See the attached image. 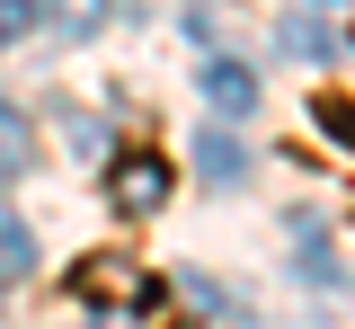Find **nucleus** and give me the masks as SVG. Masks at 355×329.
Returning a JSON list of instances; mask_svg holds the SVG:
<instances>
[{"label":"nucleus","instance_id":"7","mask_svg":"<svg viewBox=\"0 0 355 329\" xmlns=\"http://www.w3.org/2000/svg\"><path fill=\"white\" fill-rule=\"evenodd\" d=\"M311 125H320V134H338V142L355 151V107H347L338 90H311Z\"/></svg>","mask_w":355,"mask_h":329},{"label":"nucleus","instance_id":"2","mask_svg":"<svg viewBox=\"0 0 355 329\" xmlns=\"http://www.w3.org/2000/svg\"><path fill=\"white\" fill-rule=\"evenodd\" d=\"M169 160L160 151H125V160H107V205L125 214V223H142V214H160L169 205Z\"/></svg>","mask_w":355,"mask_h":329},{"label":"nucleus","instance_id":"8","mask_svg":"<svg viewBox=\"0 0 355 329\" xmlns=\"http://www.w3.org/2000/svg\"><path fill=\"white\" fill-rule=\"evenodd\" d=\"M27 267H36V240L18 214H0V276H27Z\"/></svg>","mask_w":355,"mask_h":329},{"label":"nucleus","instance_id":"1","mask_svg":"<svg viewBox=\"0 0 355 329\" xmlns=\"http://www.w3.org/2000/svg\"><path fill=\"white\" fill-rule=\"evenodd\" d=\"M71 294H80V303H98V312H107V303H125V312H151V303H160V285L142 276L125 249H98V258H80V267H71Z\"/></svg>","mask_w":355,"mask_h":329},{"label":"nucleus","instance_id":"6","mask_svg":"<svg viewBox=\"0 0 355 329\" xmlns=\"http://www.w3.org/2000/svg\"><path fill=\"white\" fill-rule=\"evenodd\" d=\"M293 258H302V276H320V285H338V249H329V240H320V223H293Z\"/></svg>","mask_w":355,"mask_h":329},{"label":"nucleus","instance_id":"9","mask_svg":"<svg viewBox=\"0 0 355 329\" xmlns=\"http://www.w3.org/2000/svg\"><path fill=\"white\" fill-rule=\"evenodd\" d=\"M44 9H53L62 36H98V27H107V0H44Z\"/></svg>","mask_w":355,"mask_h":329},{"label":"nucleus","instance_id":"5","mask_svg":"<svg viewBox=\"0 0 355 329\" xmlns=\"http://www.w3.org/2000/svg\"><path fill=\"white\" fill-rule=\"evenodd\" d=\"M27 160H36V125H27L18 107H0V178H18Z\"/></svg>","mask_w":355,"mask_h":329},{"label":"nucleus","instance_id":"3","mask_svg":"<svg viewBox=\"0 0 355 329\" xmlns=\"http://www.w3.org/2000/svg\"><path fill=\"white\" fill-rule=\"evenodd\" d=\"M196 90L214 98L222 116H249V107H258V81H249V62H231V53H214V62H205V81H196Z\"/></svg>","mask_w":355,"mask_h":329},{"label":"nucleus","instance_id":"4","mask_svg":"<svg viewBox=\"0 0 355 329\" xmlns=\"http://www.w3.org/2000/svg\"><path fill=\"white\" fill-rule=\"evenodd\" d=\"M196 169H205L214 187H240L249 160H240V142H231V134H196Z\"/></svg>","mask_w":355,"mask_h":329},{"label":"nucleus","instance_id":"10","mask_svg":"<svg viewBox=\"0 0 355 329\" xmlns=\"http://www.w3.org/2000/svg\"><path fill=\"white\" fill-rule=\"evenodd\" d=\"M27 27H36V0H0V45H18Z\"/></svg>","mask_w":355,"mask_h":329}]
</instances>
